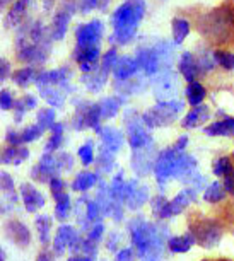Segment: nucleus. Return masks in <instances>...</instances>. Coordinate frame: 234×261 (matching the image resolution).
Masks as SVG:
<instances>
[{
	"label": "nucleus",
	"mask_w": 234,
	"mask_h": 261,
	"mask_svg": "<svg viewBox=\"0 0 234 261\" xmlns=\"http://www.w3.org/2000/svg\"><path fill=\"white\" fill-rule=\"evenodd\" d=\"M133 259V251L130 248L122 249L120 253L116 254V261H132Z\"/></svg>",
	"instance_id": "052dcab7"
},
{
	"label": "nucleus",
	"mask_w": 234,
	"mask_h": 261,
	"mask_svg": "<svg viewBox=\"0 0 234 261\" xmlns=\"http://www.w3.org/2000/svg\"><path fill=\"white\" fill-rule=\"evenodd\" d=\"M0 261H6V251L0 248Z\"/></svg>",
	"instance_id": "0e129e2a"
},
{
	"label": "nucleus",
	"mask_w": 234,
	"mask_h": 261,
	"mask_svg": "<svg viewBox=\"0 0 234 261\" xmlns=\"http://www.w3.org/2000/svg\"><path fill=\"white\" fill-rule=\"evenodd\" d=\"M188 142H190V140H188V137L186 135H181L180 139L176 140V144L173 145L174 150H176V152H185L186 147H188Z\"/></svg>",
	"instance_id": "bf43d9fd"
},
{
	"label": "nucleus",
	"mask_w": 234,
	"mask_h": 261,
	"mask_svg": "<svg viewBox=\"0 0 234 261\" xmlns=\"http://www.w3.org/2000/svg\"><path fill=\"white\" fill-rule=\"evenodd\" d=\"M157 155H159V152L156 149V145H154V142L138 150H133V155H132L133 171H135L138 176H147L149 172L154 171Z\"/></svg>",
	"instance_id": "6e6552de"
},
{
	"label": "nucleus",
	"mask_w": 234,
	"mask_h": 261,
	"mask_svg": "<svg viewBox=\"0 0 234 261\" xmlns=\"http://www.w3.org/2000/svg\"><path fill=\"white\" fill-rule=\"evenodd\" d=\"M43 128L38 125H31V126H28V128H24V130L21 132V144H28V142H34V140H38L39 137L43 135Z\"/></svg>",
	"instance_id": "37998d69"
},
{
	"label": "nucleus",
	"mask_w": 234,
	"mask_h": 261,
	"mask_svg": "<svg viewBox=\"0 0 234 261\" xmlns=\"http://www.w3.org/2000/svg\"><path fill=\"white\" fill-rule=\"evenodd\" d=\"M203 134L208 137H234V118L224 116L203 128Z\"/></svg>",
	"instance_id": "412c9836"
},
{
	"label": "nucleus",
	"mask_w": 234,
	"mask_h": 261,
	"mask_svg": "<svg viewBox=\"0 0 234 261\" xmlns=\"http://www.w3.org/2000/svg\"><path fill=\"white\" fill-rule=\"evenodd\" d=\"M50 130H52V137L48 139V144L44 145V154H53L55 150H58V147L63 142V126L60 123H55Z\"/></svg>",
	"instance_id": "473e14b6"
},
{
	"label": "nucleus",
	"mask_w": 234,
	"mask_h": 261,
	"mask_svg": "<svg viewBox=\"0 0 234 261\" xmlns=\"http://www.w3.org/2000/svg\"><path fill=\"white\" fill-rule=\"evenodd\" d=\"M14 110H16V121L19 123V121L22 120L24 113L28 111V108H26V105L22 102V99H17V101H16V105H14Z\"/></svg>",
	"instance_id": "4d7b16f0"
},
{
	"label": "nucleus",
	"mask_w": 234,
	"mask_h": 261,
	"mask_svg": "<svg viewBox=\"0 0 234 261\" xmlns=\"http://www.w3.org/2000/svg\"><path fill=\"white\" fill-rule=\"evenodd\" d=\"M114 164V154L111 150H108L106 147H101L99 149V155H98V167L101 172H109Z\"/></svg>",
	"instance_id": "58836bf2"
},
{
	"label": "nucleus",
	"mask_w": 234,
	"mask_h": 261,
	"mask_svg": "<svg viewBox=\"0 0 234 261\" xmlns=\"http://www.w3.org/2000/svg\"><path fill=\"white\" fill-rule=\"evenodd\" d=\"M195 244H197V241H195V238H193L192 232L174 236V238L168 239V249L171 251V253H176V254L188 253V251H190Z\"/></svg>",
	"instance_id": "5701e85b"
},
{
	"label": "nucleus",
	"mask_w": 234,
	"mask_h": 261,
	"mask_svg": "<svg viewBox=\"0 0 234 261\" xmlns=\"http://www.w3.org/2000/svg\"><path fill=\"white\" fill-rule=\"evenodd\" d=\"M101 215H104L101 205H99L98 201H87V203H86V217H87V220H91V222H96V220H99V217H101Z\"/></svg>",
	"instance_id": "de8ad7c7"
},
{
	"label": "nucleus",
	"mask_w": 234,
	"mask_h": 261,
	"mask_svg": "<svg viewBox=\"0 0 234 261\" xmlns=\"http://www.w3.org/2000/svg\"><path fill=\"white\" fill-rule=\"evenodd\" d=\"M146 14V0H127L114 11L111 17L113 24V36L109 41H114L118 45H127L132 41L137 33V28Z\"/></svg>",
	"instance_id": "f03ea898"
},
{
	"label": "nucleus",
	"mask_w": 234,
	"mask_h": 261,
	"mask_svg": "<svg viewBox=\"0 0 234 261\" xmlns=\"http://www.w3.org/2000/svg\"><path fill=\"white\" fill-rule=\"evenodd\" d=\"M138 70H141V68H138V63L135 58L122 57V58H118L116 63H114L113 75L116 77L118 81H128V79L135 75Z\"/></svg>",
	"instance_id": "aec40b11"
},
{
	"label": "nucleus",
	"mask_w": 234,
	"mask_h": 261,
	"mask_svg": "<svg viewBox=\"0 0 234 261\" xmlns=\"http://www.w3.org/2000/svg\"><path fill=\"white\" fill-rule=\"evenodd\" d=\"M4 214H6V208H4V205L0 203V217H2Z\"/></svg>",
	"instance_id": "69168bd1"
},
{
	"label": "nucleus",
	"mask_w": 234,
	"mask_h": 261,
	"mask_svg": "<svg viewBox=\"0 0 234 261\" xmlns=\"http://www.w3.org/2000/svg\"><path fill=\"white\" fill-rule=\"evenodd\" d=\"M41 94L52 106L63 105V94L58 91V87H41Z\"/></svg>",
	"instance_id": "ea45409f"
},
{
	"label": "nucleus",
	"mask_w": 234,
	"mask_h": 261,
	"mask_svg": "<svg viewBox=\"0 0 234 261\" xmlns=\"http://www.w3.org/2000/svg\"><path fill=\"white\" fill-rule=\"evenodd\" d=\"M36 261H55V258H53V254L50 253V251H41V253L38 254V258H36Z\"/></svg>",
	"instance_id": "e2e57ef3"
},
{
	"label": "nucleus",
	"mask_w": 234,
	"mask_h": 261,
	"mask_svg": "<svg viewBox=\"0 0 234 261\" xmlns=\"http://www.w3.org/2000/svg\"><path fill=\"white\" fill-rule=\"evenodd\" d=\"M103 36V22L94 19L89 24L79 26L76 38H77V48H94L99 46V39Z\"/></svg>",
	"instance_id": "1a4fd4ad"
},
{
	"label": "nucleus",
	"mask_w": 234,
	"mask_h": 261,
	"mask_svg": "<svg viewBox=\"0 0 234 261\" xmlns=\"http://www.w3.org/2000/svg\"><path fill=\"white\" fill-rule=\"evenodd\" d=\"M234 28V12L227 6L216 9L205 17V24H202V33L217 43H226L231 39V31Z\"/></svg>",
	"instance_id": "7ed1b4c3"
},
{
	"label": "nucleus",
	"mask_w": 234,
	"mask_h": 261,
	"mask_svg": "<svg viewBox=\"0 0 234 261\" xmlns=\"http://www.w3.org/2000/svg\"><path fill=\"white\" fill-rule=\"evenodd\" d=\"M214 58H216V63H219L224 70H232L234 68V53L224 51V50H216L214 51Z\"/></svg>",
	"instance_id": "a19ab883"
},
{
	"label": "nucleus",
	"mask_w": 234,
	"mask_h": 261,
	"mask_svg": "<svg viewBox=\"0 0 234 261\" xmlns=\"http://www.w3.org/2000/svg\"><path fill=\"white\" fill-rule=\"evenodd\" d=\"M108 73L104 68H94V70L91 73H87L86 77L82 79L84 82H86V87L91 92H98L101 87L104 86V82H106L108 79Z\"/></svg>",
	"instance_id": "393cba45"
},
{
	"label": "nucleus",
	"mask_w": 234,
	"mask_h": 261,
	"mask_svg": "<svg viewBox=\"0 0 234 261\" xmlns=\"http://www.w3.org/2000/svg\"><path fill=\"white\" fill-rule=\"evenodd\" d=\"M190 232L195 238L197 244H200L205 249H214L221 243L224 229L216 219H200L192 222Z\"/></svg>",
	"instance_id": "39448f33"
},
{
	"label": "nucleus",
	"mask_w": 234,
	"mask_h": 261,
	"mask_svg": "<svg viewBox=\"0 0 234 261\" xmlns=\"http://www.w3.org/2000/svg\"><path fill=\"white\" fill-rule=\"evenodd\" d=\"M185 110V102L180 99L173 101H159L156 106L151 108L142 115V121L149 130L157 126H169L180 116V113Z\"/></svg>",
	"instance_id": "20e7f679"
},
{
	"label": "nucleus",
	"mask_w": 234,
	"mask_h": 261,
	"mask_svg": "<svg viewBox=\"0 0 234 261\" xmlns=\"http://www.w3.org/2000/svg\"><path fill=\"white\" fill-rule=\"evenodd\" d=\"M132 243L141 261H161L164 246L168 244V227L151 224L144 219H133L128 224Z\"/></svg>",
	"instance_id": "f257e3e1"
},
{
	"label": "nucleus",
	"mask_w": 234,
	"mask_h": 261,
	"mask_svg": "<svg viewBox=\"0 0 234 261\" xmlns=\"http://www.w3.org/2000/svg\"><path fill=\"white\" fill-rule=\"evenodd\" d=\"M68 22H71V12L60 11L57 16H55L53 28H52L53 29V33H52L53 39H63V36H65V33H67Z\"/></svg>",
	"instance_id": "7c9ffc66"
},
{
	"label": "nucleus",
	"mask_w": 234,
	"mask_h": 261,
	"mask_svg": "<svg viewBox=\"0 0 234 261\" xmlns=\"http://www.w3.org/2000/svg\"><path fill=\"white\" fill-rule=\"evenodd\" d=\"M7 144L9 145H22L21 144V135L17 134V132H14V130H9L7 132Z\"/></svg>",
	"instance_id": "13d9d810"
},
{
	"label": "nucleus",
	"mask_w": 234,
	"mask_h": 261,
	"mask_svg": "<svg viewBox=\"0 0 234 261\" xmlns=\"http://www.w3.org/2000/svg\"><path fill=\"white\" fill-rule=\"evenodd\" d=\"M21 99H22V102H24V105H26V108H28V110H31V108H34V106H36V97H34V96H24V97H21Z\"/></svg>",
	"instance_id": "680f3d73"
},
{
	"label": "nucleus",
	"mask_w": 234,
	"mask_h": 261,
	"mask_svg": "<svg viewBox=\"0 0 234 261\" xmlns=\"http://www.w3.org/2000/svg\"><path fill=\"white\" fill-rule=\"evenodd\" d=\"M55 201H57V206H55V215L58 217V220H65L68 214L72 210V201H71V196H68L65 191L62 193H57L53 195Z\"/></svg>",
	"instance_id": "2f4dec72"
},
{
	"label": "nucleus",
	"mask_w": 234,
	"mask_h": 261,
	"mask_svg": "<svg viewBox=\"0 0 234 261\" xmlns=\"http://www.w3.org/2000/svg\"><path fill=\"white\" fill-rule=\"evenodd\" d=\"M50 190H52V195L62 193V191H65V183H63V179H60L57 176V178H53L50 181Z\"/></svg>",
	"instance_id": "864d4df0"
},
{
	"label": "nucleus",
	"mask_w": 234,
	"mask_h": 261,
	"mask_svg": "<svg viewBox=\"0 0 234 261\" xmlns=\"http://www.w3.org/2000/svg\"><path fill=\"white\" fill-rule=\"evenodd\" d=\"M36 230L39 234V241L44 248L50 244V230H52V219L48 215H39L36 219Z\"/></svg>",
	"instance_id": "72a5a7b5"
},
{
	"label": "nucleus",
	"mask_w": 234,
	"mask_h": 261,
	"mask_svg": "<svg viewBox=\"0 0 234 261\" xmlns=\"http://www.w3.org/2000/svg\"><path fill=\"white\" fill-rule=\"evenodd\" d=\"M21 196H22V201H24L26 210L31 212V214H34V212L39 210L41 206H44V203H46L44 196L39 193L31 183H22L21 185Z\"/></svg>",
	"instance_id": "2eb2a0df"
},
{
	"label": "nucleus",
	"mask_w": 234,
	"mask_h": 261,
	"mask_svg": "<svg viewBox=\"0 0 234 261\" xmlns=\"http://www.w3.org/2000/svg\"><path fill=\"white\" fill-rule=\"evenodd\" d=\"M125 125H127V139L128 144L133 150H138L142 147L152 144V137L149 128L144 125L142 116H138L135 111H127L125 115Z\"/></svg>",
	"instance_id": "423d86ee"
},
{
	"label": "nucleus",
	"mask_w": 234,
	"mask_h": 261,
	"mask_svg": "<svg viewBox=\"0 0 234 261\" xmlns=\"http://www.w3.org/2000/svg\"><path fill=\"white\" fill-rule=\"evenodd\" d=\"M116 60H118L116 50H114V48H111V50H108V51H106V55L103 57V60H101V68H104L106 72L113 70V67H114V63H116Z\"/></svg>",
	"instance_id": "09e8293b"
},
{
	"label": "nucleus",
	"mask_w": 234,
	"mask_h": 261,
	"mask_svg": "<svg viewBox=\"0 0 234 261\" xmlns=\"http://www.w3.org/2000/svg\"><path fill=\"white\" fill-rule=\"evenodd\" d=\"M171 28H173V41H174V45H181V43L186 39L188 34H190V22H188L186 19L174 17L173 22H171Z\"/></svg>",
	"instance_id": "c85d7f7f"
},
{
	"label": "nucleus",
	"mask_w": 234,
	"mask_h": 261,
	"mask_svg": "<svg viewBox=\"0 0 234 261\" xmlns=\"http://www.w3.org/2000/svg\"><path fill=\"white\" fill-rule=\"evenodd\" d=\"M103 232H104L103 224H96V225H94V227L91 229V232L87 234V239H89V241H94V243H99V239L103 238Z\"/></svg>",
	"instance_id": "3c124183"
},
{
	"label": "nucleus",
	"mask_w": 234,
	"mask_h": 261,
	"mask_svg": "<svg viewBox=\"0 0 234 261\" xmlns=\"http://www.w3.org/2000/svg\"><path fill=\"white\" fill-rule=\"evenodd\" d=\"M178 70L183 77H185V81L190 84V82H195L198 75H202L200 73V68H198V63H197V57L193 55L190 51H185L180 58V63H178Z\"/></svg>",
	"instance_id": "a211bd4d"
},
{
	"label": "nucleus",
	"mask_w": 234,
	"mask_h": 261,
	"mask_svg": "<svg viewBox=\"0 0 234 261\" xmlns=\"http://www.w3.org/2000/svg\"><path fill=\"white\" fill-rule=\"evenodd\" d=\"M68 79V72L67 68H60V70H52V72H41L38 73L34 82L36 86L41 89V87H58V86H65Z\"/></svg>",
	"instance_id": "f3484780"
},
{
	"label": "nucleus",
	"mask_w": 234,
	"mask_h": 261,
	"mask_svg": "<svg viewBox=\"0 0 234 261\" xmlns=\"http://www.w3.org/2000/svg\"><path fill=\"white\" fill-rule=\"evenodd\" d=\"M58 172V162L57 157H53V154H44L36 166L31 169V178L38 183H44V181H52L53 178H57Z\"/></svg>",
	"instance_id": "9b49d317"
},
{
	"label": "nucleus",
	"mask_w": 234,
	"mask_h": 261,
	"mask_svg": "<svg viewBox=\"0 0 234 261\" xmlns=\"http://www.w3.org/2000/svg\"><path fill=\"white\" fill-rule=\"evenodd\" d=\"M57 162L58 169H71V166H74V159L68 154H58Z\"/></svg>",
	"instance_id": "603ef678"
},
{
	"label": "nucleus",
	"mask_w": 234,
	"mask_h": 261,
	"mask_svg": "<svg viewBox=\"0 0 234 261\" xmlns=\"http://www.w3.org/2000/svg\"><path fill=\"white\" fill-rule=\"evenodd\" d=\"M38 75V72L34 70V68L31 67H28V68H21V70H16L12 73V81L17 84V86H21V87H26L31 84V81H34Z\"/></svg>",
	"instance_id": "e433bc0d"
},
{
	"label": "nucleus",
	"mask_w": 234,
	"mask_h": 261,
	"mask_svg": "<svg viewBox=\"0 0 234 261\" xmlns=\"http://www.w3.org/2000/svg\"><path fill=\"white\" fill-rule=\"evenodd\" d=\"M96 132L99 134V137H101L103 147H106V149L111 150L113 154H116V152L122 149L123 134L120 130H116V128H113V126H99Z\"/></svg>",
	"instance_id": "dca6fc26"
},
{
	"label": "nucleus",
	"mask_w": 234,
	"mask_h": 261,
	"mask_svg": "<svg viewBox=\"0 0 234 261\" xmlns=\"http://www.w3.org/2000/svg\"><path fill=\"white\" fill-rule=\"evenodd\" d=\"M123 101L122 97L118 96H113V97H104L101 102H98L99 108H101V116L103 120H108V118H113L116 115L118 111H120V108L123 106Z\"/></svg>",
	"instance_id": "a878e982"
},
{
	"label": "nucleus",
	"mask_w": 234,
	"mask_h": 261,
	"mask_svg": "<svg viewBox=\"0 0 234 261\" xmlns=\"http://www.w3.org/2000/svg\"><path fill=\"white\" fill-rule=\"evenodd\" d=\"M0 191H2V193L6 195L7 198L12 201V203L17 200L14 179H12V176L9 174V172H6V171H0Z\"/></svg>",
	"instance_id": "f704fd0d"
},
{
	"label": "nucleus",
	"mask_w": 234,
	"mask_h": 261,
	"mask_svg": "<svg viewBox=\"0 0 234 261\" xmlns=\"http://www.w3.org/2000/svg\"><path fill=\"white\" fill-rule=\"evenodd\" d=\"M6 2H7V0H0V9H2L4 6H6Z\"/></svg>",
	"instance_id": "338daca9"
},
{
	"label": "nucleus",
	"mask_w": 234,
	"mask_h": 261,
	"mask_svg": "<svg viewBox=\"0 0 234 261\" xmlns=\"http://www.w3.org/2000/svg\"><path fill=\"white\" fill-rule=\"evenodd\" d=\"M234 171V166H232V161L229 159L227 155H221L214 161V167H212V172L214 176L217 178H226L227 174H231Z\"/></svg>",
	"instance_id": "c9c22d12"
},
{
	"label": "nucleus",
	"mask_w": 234,
	"mask_h": 261,
	"mask_svg": "<svg viewBox=\"0 0 234 261\" xmlns=\"http://www.w3.org/2000/svg\"><path fill=\"white\" fill-rule=\"evenodd\" d=\"M176 159L178 152L174 147H168L159 152L156 166H154V174H156V181L159 186H164L169 179H174L176 174Z\"/></svg>",
	"instance_id": "0eeeda50"
},
{
	"label": "nucleus",
	"mask_w": 234,
	"mask_h": 261,
	"mask_svg": "<svg viewBox=\"0 0 234 261\" xmlns=\"http://www.w3.org/2000/svg\"><path fill=\"white\" fill-rule=\"evenodd\" d=\"M14 105H16V101H14L11 91H7V89L0 91V110L9 111V110H12Z\"/></svg>",
	"instance_id": "8fccbe9b"
},
{
	"label": "nucleus",
	"mask_w": 234,
	"mask_h": 261,
	"mask_svg": "<svg viewBox=\"0 0 234 261\" xmlns=\"http://www.w3.org/2000/svg\"><path fill=\"white\" fill-rule=\"evenodd\" d=\"M9 75H11V63L6 58H0V82L7 81Z\"/></svg>",
	"instance_id": "5fc2aeb1"
},
{
	"label": "nucleus",
	"mask_w": 234,
	"mask_h": 261,
	"mask_svg": "<svg viewBox=\"0 0 234 261\" xmlns=\"http://www.w3.org/2000/svg\"><path fill=\"white\" fill-rule=\"evenodd\" d=\"M154 94L159 101H173L178 94V77L174 72H164L154 84Z\"/></svg>",
	"instance_id": "f8f14e48"
},
{
	"label": "nucleus",
	"mask_w": 234,
	"mask_h": 261,
	"mask_svg": "<svg viewBox=\"0 0 234 261\" xmlns=\"http://www.w3.org/2000/svg\"><path fill=\"white\" fill-rule=\"evenodd\" d=\"M208 118H210V110H208L205 105L195 106L193 110L188 111L186 116L181 120V126L185 128V130H192V128H197L203 125V123H207Z\"/></svg>",
	"instance_id": "6ab92c4d"
},
{
	"label": "nucleus",
	"mask_w": 234,
	"mask_h": 261,
	"mask_svg": "<svg viewBox=\"0 0 234 261\" xmlns=\"http://www.w3.org/2000/svg\"><path fill=\"white\" fill-rule=\"evenodd\" d=\"M185 96H186V101L190 102V106H200L203 99L207 97V89L202 86L200 82H190L186 86V89H185Z\"/></svg>",
	"instance_id": "b1692460"
},
{
	"label": "nucleus",
	"mask_w": 234,
	"mask_h": 261,
	"mask_svg": "<svg viewBox=\"0 0 234 261\" xmlns=\"http://www.w3.org/2000/svg\"><path fill=\"white\" fill-rule=\"evenodd\" d=\"M151 196V190L147 186L138 183L137 179L128 181L125 186V203L130 210L141 208L142 205H146V201Z\"/></svg>",
	"instance_id": "ddd939ff"
},
{
	"label": "nucleus",
	"mask_w": 234,
	"mask_h": 261,
	"mask_svg": "<svg viewBox=\"0 0 234 261\" xmlns=\"http://www.w3.org/2000/svg\"><path fill=\"white\" fill-rule=\"evenodd\" d=\"M197 193H198V191L195 188H192V186L181 190L173 200L168 201V206H166V210H164L161 220H168V219H171V217H174V215H180L181 212L186 208V206H190L193 201L197 200Z\"/></svg>",
	"instance_id": "9d476101"
},
{
	"label": "nucleus",
	"mask_w": 234,
	"mask_h": 261,
	"mask_svg": "<svg viewBox=\"0 0 234 261\" xmlns=\"http://www.w3.org/2000/svg\"><path fill=\"white\" fill-rule=\"evenodd\" d=\"M222 186H224V190H226L227 195H232L234 196V171L231 172V174H227L226 178H224Z\"/></svg>",
	"instance_id": "6e6d98bb"
},
{
	"label": "nucleus",
	"mask_w": 234,
	"mask_h": 261,
	"mask_svg": "<svg viewBox=\"0 0 234 261\" xmlns=\"http://www.w3.org/2000/svg\"><path fill=\"white\" fill-rule=\"evenodd\" d=\"M98 183V174L96 172H89V171H82L76 176L72 183V190L74 191H87L91 190L94 185Z\"/></svg>",
	"instance_id": "bb28decb"
},
{
	"label": "nucleus",
	"mask_w": 234,
	"mask_h": 261,
	"mask_svg": "<svg viewBox=\"0 0 234 261\" xmlns=\"http://www.w3.org/2000/svg\"><path fill=\"white\" fill-rule=\"evenodd\" d=\"M29 2H31V0H16V4L11 7V11L7 14L6 26H17V24L21 22V19L24 17V14H26L29 7Z\"/></svg>",
	"instance_id": "cd10ccee"
},
{
	"label": "nucleus",
	"mask_w": 234,
	"mask_h": 261,
	"mask_svg": "<svg viewBox=\"0 0 234 261\" xmlns=\"http://www.w3.org/2000/svg\"><path fill=\"white\" fill-rule=\"evenodd\" d=\"M79 159H81V162L84 166L92 164V161H94V144L91 140L86 142V144L79 149Z\"/></svg>",
	"instance_id": "a18cd8bd"
},
{
	"label": "nucleus",
	"mask_w": 234,
	"mask_h": 261,
	"mask_svg": "<svg viewBox=\"0 0 234 261\" xmlns=\"http://www.w3.org/2000/svg\"><path fill=\"white\" fill-rule=\"evenodd\" d=\"M186 183H188V186H192V188H195L197 191H205V188L208 186V183H207V178L205 176H202L200 172H193V174L190 176V178L186 179Z\"/></svg>",
	"instance_id": "49530a36"
},
{
	"label": "nucleus",
	"mask_w": 234,
	"mask_h": 261,
	"mask_svg": "<svg viewBox=\"0 0 234 261\" xmlns=\"http://www.w3.org/2000/svg\"><path fill=\"white\" fill-rule=\"evenodd\" d=\"M28 157H29V150L24 145H9L2 150L0 161H4L6 164L19 166V164H22Z\"/></svg>",
	"instance_id": "4be33fe9"
},
{
	"label": "nucleus",
	"mask_w": 234,
	"mask_h": 261,
	"mask_svg": "<svg viewBox=\"0 0 234 261\" xmlns=\"http://www.w3.org/2000/svg\"><path fill=\"white\" fill-rule=\"evenodd\" d=\"M4 232L14 244L21 246V248H26V246L31 244V230L21 220H7L6 225H4Z\"/></svg>",
	"instance_id": "4468645a"
},
{
	"label": "nucleus",
	"mask_w": 234,
	"mask_h": 261,
	"mask_svg": "<svg viewBox=\"0 0 234 261\" xmlns=\"http://www.w3.org/2000/svg\"><path fill=\"white\" fill-rule=\"evenodd\" d=\"M197 63L198 68H200V73H208L214 70L216 67V58H214V51H208L207 48L203 51H200V55L197 57Z\"/></svg>",
	"instance_id": "4c0bfd02"
},
{
	"label": "nucleus",
	"mask_w": 234,
	"mask_h": 261,
	"mask_svg": "<svg viewBox=\"0 0 234 261\" xmlns=\"http://www.w3.org/2000/svg\"><path fill=\"white\" fill-rule=\"evenodd\" d=\"M168 198L164 195H156L154 198L151 200V206H152V214L156 219L161 220V217L164 214V210H166V206H168Z\"/></svg>",
	"instance_id": "c03bdc74"
},
{
	"label": "nucleus",
	"mask_w": 234,
	"mask_h": 261,
	"mask_svg": "<svg viewBox=\"0 0 234 261\" xmlns=\"http://www.w3.org/2000/svg\"><path fill=\"white\" fill-rule=\"evenodd\" d=\"M36 121L38 125L43 128V130H48V128H52L55 125V110L52 108H46V110L38 111V116H36Z\"/></svg>",
	"instance_id": "79ce46f5"
},
{
	"label": "nucleus",
	"mask_w": 234,
	"mask_h": 261,
	"mask_svg": "<svg viewBox=\"0 0 234 261\" xmlns=\"http://www.w3.org/2000/svg\"><path fill=\"white\" fill-rule=\"evenodd\" d=\"M226 190H224L222 183H219V181H214L205 188L203 191V201H207V203H221V201L226 198Z\"/></svg>",
	"instance_id": "c756f323"
}]
</instances>
